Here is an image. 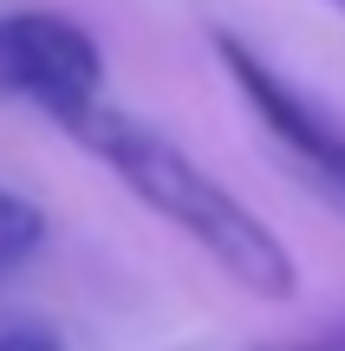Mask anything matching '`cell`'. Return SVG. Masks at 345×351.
Here are the masks:
<instances>
[{
  "label": "cell",
  "mask_w": 345,
  "mask_h": 351,
  "mask_svg": "<svg viewBox=\"0 0 345 351\" xmlns=\"http://www.w3.org/2000/svg\"><path fill=\"white\" fill-rule=\"evenodd\" d=\"M0 98L33 104L52 124H72L85 104L104 98V52L78 20L46 7L0 13Z\"/></svg>",
  "instance_id": "obj_2"
},
{
  "label": "cell",
  "mask_w": 345,
  "mask_h": 351,
  "mask_svg": "<svg viewBox=\"0 0 345 351\" xmlns=\"http://www.w3.org/2000/svg\"><path fill=\"white\" fill-rule=\"evenodd\" d=\"M65 137H78L104 169L124 176V189L143 202L150 215H163L176 234H189L222 274L254 300H294L300 267L287 254V241L235 195L228 182H215L176 137H163L156 124L130 117L124 104L98 98L65 124Z\"/></svg>",
  "instance_id": "obj_1"
},
{
  "label": "cell",
  "mask_w": 345,
  "mask_h": 351,
  "mask_svg": "<svg viewBox=\"0 0 345 351\" xmlns=\"http://www.w3.org/2000/svg\"><path fill=\"white\" fill-rule=\"evenodd\" d=\"M39 241H46V215H39L26 195L0 189V267H20Z\"/></svg>",
  "instance_id": "obj_4"
},
{
  "label": "cell",
  "mask_w": 345,
  "mask_h": 351,
  "mask_svg": "<svg viewBox=\"0 0 345 351\" xmlns=\"http://www.w3.org/2000/svg\"><path fill=\"white\" fill-rule=\"evenodd\" d=\"M228 351H345V313H333L326 326L287 332V339H254V345H228Z\"/></svg>",
  "instance_id": "obj_5"
},
{
  "label": "cell",
  "mask_w": 345,
  "mask_h": 351,
  "mask_svg": "<svg viewBox=\"0 0 345 351\" xmlns=\"http://www.w3.org/2000/svg\"><path fill=\"white\" fill-rule=\"evenodd\" d=\"M215 52H222V65H228L235 91L248 98V111L267 124V137L307 169L313 189H326V195L345 208V124L313 98V91H300L281 65H267L248 39L215 33Z\"/></svg>",
  "instance_id": "obj_3"
},
{
  "label": "cell",
  "mask_w": 345,
  "mask_h": 351,
  "mask_svg": "<svg viewBox=\"0 0 345 351\" xmlns=\"http://www.w3.org/2000/svg\"><path fill=\"white\" fill-rule=\"evenodd\" d=\"M0 351H65L52 332H39V326H13L7 339H0Z\"/></svg>",
  "instance_id": "obj_6"
},
{
  "label": "cell",
  "mask_w": 345,
  "mask_h": 351,
  "mask_svg": "<svg viewBox=\"0 0 345 351\" xmlns=\"http://www.w3.org/2000/svg\"><path fill=\"white\" fill-rule=\"evenodd\" d=\"M333 7H339V13H345V0H333Z\"/></svg>",
  "instance_id": "obj_7"
}]
</instances>
